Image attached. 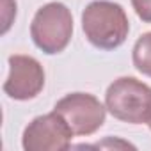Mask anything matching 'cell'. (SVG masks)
<instances>
[{
  "label": "cell",
  "instance_id": "8",
  "mask_svg": "<svg viewBox=\"0 0 151 151\" xmlns=\"http://www.w3.org/2000/svg\"><path fill=\"white\" fill-rule=\"evenodd\" d=\"M135 14L144 22L151 23V0H130Z\"/></svg>",
  "mask_w": 151,
  "mask_h": 151
},
{
  "label": "cell",
  "instance_id": "3",
  "mask_svg": "<svg viewBox=\"0 0 151 151\" xmlns=\"http://www.w3.org/2000/svg\"><path fill=\"white\" fill-rule=\"evenodd\" d=\"M73 36V14L62 2H48L39 7L30 23L34 45L46 55L66 50Z\"/></svg>",
  "mask_w": 151,
  "mask_h": 151
},
{
  "label": "cell",
  "instance_id": "1",
  "mask_svg": "<svg viewBox=\"0 0 151 151\" xmlns=\"http://www.w3.org/2000/svg\"><path fill=\"white\" fill-rule=\"evenodd\" d=\"M82 30L94 48L116 50L126 41L130 22L121 4L112 0H94L82 13Z\"/></svg>",
  "mask_w": 151,
  "mask_h": 151
},
{
  "label": "cell",
  "instance_id": "5",
  "mask_svg": "<svg viewBox=\"0 0 151 151\" xmlns=\"http://www.w3.org/2000/svg\"><path fill=\"white\" fill-rule=\"evenodd\" d=\"M73 130L59 112L34 117L22 135L25 151H64L71 147Z\"/></svg>",
  "mask_w": 151,
  "mask_h": 151
},
{
  "label": "cell",
  "instance_id": "2",
  "mask_svg": "<svg viewBox=\"0 0 151 151\" xmlns=\"http://www.w3.org/2000/svg\"><path fill=\"white\" fill-rule=\"evenodd\" d=\"M105 107L123 123L147 124L151 121V87L135 77H119L107 87Z\"/></svg>",
  "mask_w": 151,
  "mask_h": 151
},
{
  "label": "cell",
  "instance_id": "7",
  "mask_svg": "<svg viewBox=\"0 0 151 151\" xmlns=\"http://www.w3.org/2000/svg\"><path fill=\"white\" fill-rule=\"evenodd\" d=\"M132 60L139 73L151 78V32L142 34L132 50Z\"/></svg>",
  "mask_w": 151,
  "mask_h": 151
},
{
  "label": "cell",
  "instance_id": "6",
  "mask_svg": "<svg viewBox=\"0 0 151 151\" xmlns=\"http://www.w3.org/2000/svg\"><path fill=\"white\" fill-rule=\"evenodd\" d=\"M7 62L9 75L2 86L4 93L16 101H27L36 98L45 87V69L41 62L23 53L11 55Z\"/></svg>",
  "mask_w": 151,
  "mask_h": 151
},
{
  "label": "cell",
  "instance_id": "4",
  "mask_svg": "<svg viewBox=\"0 0 151 151\" xmlns=\"http://www.w3.org/2000/svg\"><path fill=\"white\" fill-rule=\"evenodd\" d=\"M53 110L68 121L75 135L96 133L107 116V107L91 93H69L55 103Z\"/></svg>",
  "mask_w": 151,
  "mask_h": 151
},
{
  "label": "cell",
  "instance_id": "9",
  "mask_svg": "<svg viewBox=\"0 0 151 151\" xmlns=\"http://www.w3.org/2000/svg\"><path fill=\"white\" fill-rule=\"evenodd\" d=\"M147 126H149V130H151V121H149V123H147Z\"/></svg>",
  "mask_w": 151,
  "mask_h": 151
}]
</instances>
